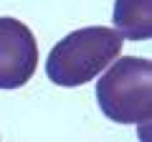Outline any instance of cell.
<instances>
[{
	"instance_id": "cell-4",
	"label": "cell",
	"mask_w": 152,
	"mask_h": 142,
	"mask_svg": "<svg viewBox=\"0 0 152 142\" xmlns=\"http://www.w3.org/2000/svg\"><path fill=\"white\" fill-rule=\"evenodd\" d=\"M114 28L122 33V38L147 41L152 36V0H117Z\"/></svg>"
},
{
	"instance_id": "cell-3",
	"label": "cell",
	"mask_w": 152,
	"mask_h": 142,
	"mask_svg": "<svg viewBox=\"0 0 152 142\" xmlns=\"http://www.w3.org/2000/svg\"><path fill=\"white\" fill-rule=\"evenodd\" d=\"M38 66L36 36L15 18H0V89H18L31 81Z\"/></svg>"
},
{
	"instance_id": "cell-1",
	"label": "cell",
	"mask_w": 152,
	"mask_h": 142,
	"mask_svg": "<svg viewBox=\"0 0 152 142\" xmlns=\"http://www.w3.org/2000/svg\"><path fill=\"white\" fill-rule=\"evenodd\" d=\"M122 33L107 26H89L69 33L51 48L46 74L58 86H81L94 79L122 53Z\"/></svg>"
},
{
	"instance_id": "cell-2",
	"label": "cell",
	"mask_w": 152,
	"mask_h": 142,
	"mask_svg": "<svg viewBox=\"0 0 152 142\" xmlns=\"http://www.w3.org/2000/svg\"><path fill=\"white\" fill-rule=\"evenodd\" d=\"M99 109L119 124H145L152 117V64L117 56L96 81Z\"/></svg>"
}]
</instances>
